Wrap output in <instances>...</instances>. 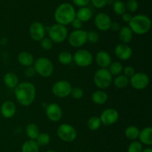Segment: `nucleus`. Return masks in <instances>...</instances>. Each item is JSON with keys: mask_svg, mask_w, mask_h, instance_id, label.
Wrapping results in <instances>:
<instances>
[{"mask_svg": "<svg viewBox=\"0 0 152 152\" xmlns=\"http://www.w3.org/2000/svg\"><path fill=\"white\" fill-rule=\"evenodd\" d=\"M140 134V129L137 126L131 125L125 130V136L130 140H135L138 138Z\"/></svg>", "mask_w": 152, "mask_h": 152, "instance_id": "28", "label": "nucleus"}, {"mask_svg": "<svg viewBox=\"0 0 152 152\" xmlns=\"http://www.w3.org/2000/svg\"><path fill=\"white\" fill-rule=\"evenodd\" d=\"M96 64L100 68H108L111 63V57L109 53L105 51H99L95 57Z\"/></svg>", "mask_w": 152, "mask_h": 152, "instance_id": "18", "label": "nucleus"}, {"mask_svg": "<svg viewBox=\"0 0 152 152\" xmlns=\"http://www.w3.org/2000/svg\"><path fill=\"white\" fill-rule=\"evenodd\" d=\"M29 34L32 40H34V41L39 42L42 39L45 37V28L41 22H34L30 26Z\"/></svg>", "mask_w": 152, "mask_h": 152, "instance_id": "15", "label": "nucleus"}, {"mask_svg": "<svg viewBox=\"0 0 152 152\" xmlns=\"http://www.w3.org/2000/svg\"><path fill=\"white\" fill-rule=\"evenodd\" d=\"M39 42L40 46H41V47L44 50L49 51L52 49V47H53V42L51 41V40H50L49 37H45L44 38L42 39Z\"/></svg>", "mask_w": 152, "mask_h": 152, "instance_id": "35", "label": "nucleus"}, {"mask_svg": "<svg viewBox=\"0 0 152 152\" xmlns=\"http://www.w3.org/2000/svg\"><path fill=\"white\" fill-rule=\"evenodd\" d=\"M70 95H71L73 98L76 100H79L80 98H82L84 95V92H83V89L80 87H75L72 88L71 91V94Z\"/></svg>", "mask_w": 152, "mask_h": 152, "instance_id": "37", "label": "nucleus"}, {"mask_svg": "<svg viewBox=\"0 0 152 152\" xmlns=\"http://www.w3.org/2000/svg\"><path fill=\"white\" fill-rule=\"evenodd\" d=\"M114 1H117V0H114Z\"/></svg>", "mask_w": 152, "mask_h": 152, "instance_id": "48", "label": "nucleus"}, {"mask_svg": "<svg viewBox=\"0 0 152 152\" xmlns=\"http://www.w3.org/2000/svg\"><path fill=\"white\" fill-rule=\"evenodd\" d=\"M101 125H102V123H101L100 119H99V117L96 116L90 117L87 122L88 128L91 131H96V130L100 128Z\"/></svg>", "mask_w": 152, "mask_h": 152, "instance_id": "31", "label": "nucleus"}, {"mask_svg": "<svg viewBox=\"0 0 152 152\" xmlns=\"http://www.w3.org/2000/svg\"><path fill=\"white\" fill-rule=\"evenodd\" d=\"M123 72H124V75L130 78L135 73V69L134 67L131 66H127L125 68H123Z\"/></svg>", "mask_w": 152, "mask_h": 152, "instance_id": "40", "label": "nucleus"}, {"mask_svg": "<svg viewBox=\"0 0 152 152\" xmlns=\"http://www.w3.org/2000/svg\"><path fill=\"white\" fill-rule=\"evenodd\" d=\"M120 25L118 22H111V27H110V29L112 30L113 31H119L120 29Z\"/></svg>", "mask_w": 152, "mask_h": 152, "instance_id": "45", "label": "nucleus"}, {"mask_svg": "<svg viewBox=\"0 0 152 152\" xmlns=\"http://www.w3.org/2000/svg\"><path fill=\"white\" fill-rule=\"evenodd\" d=\"M88 31L83 29L74 30L68 35V43L72 47L80 48L87 43Z\"/></svg>", "mask_w": 152, "mask_h": 152, "instance_id": "8", "label": "nucleus"}, {"mask_svg": "<svg viewBox=\"0 0 152 152\" xmlns=\"http://www.w3.org/2000/svg\"><path fill=\"white\" fill-rule=\"evenodd\" d=\"M108 99V95L107 92L103 90H97L93 92L91 95V100L94 104H103L107 102Z\"/></svg>", "mask_w": 152, "mask_h": 152, "instance_id": "24", "label": "nucleus"}, {"mask_svg": "<svg viewBox=\"0 0 152 152\" xmlns=\"http://www.w3.org/2000/svg\"><path fill=\"white\" fill-rule=\"evenodd\" d=\"M90 1L92 3L94 7L98 9H101L103 8L108 4L109 0H90Z\"/></svg>", "mask_w": 152, "mask_h": 152, "instance_id": "39", "label": "nucleus"}, {"mask_svg": "<svg viewBox=\"0 0 152 152\" xmlns=\"http://www.w3.org/2000/svg\"><path fill=\"white\" fill-rule=\"evenodd\" d=\"M18 62L21 64L23 66H33L34 63V57L30 52H26V51H24V52H20V53L18 55L17 57Z\"/></svg>", "mask_w": 152, "mask_h": 152, "instance_id": "19", "label": "nucleus"}, {"mask_svg": "<svg viewBox=\"0 0 152 152\" xmlns=\"http://www.w3.org/2000/svg\"><path fill=\"white\" fill-rule=\"evenodd\" d=\"M3 82L7 88L14 89L19 83V78L13 72H7L3 77Z\"/></svg>", "mask_w": 152, "mask_h": 152, "instance_id": "23", "label": "nucleus"}, {"mask_svg": "<svg viewBox=\"0 0 152 152\" xmlns=\"http://www.w3.org/2000/svg\"><path fill=\"white\" fill-rule=\"evenodd\" d=\"M129 26L133 33L138 35H142L148 33L151 29V21L146 15L137 14L132 16L129 22Z\"/></svg>", "mask_w": 152, "mask_h": 152, "instance_id": "3", "label": "nucleus"}, {"mask_svg": "<svg viewBox=\"0 0 152 152\" xmlns=\"http://www.w3.org/2000/svg\"><path fill=\"white\" fill-rule=\"evenodd\" d=\"M74 4H75L77 7H86L90 2V0H72Z\"/></svg>", "mask_w": 152, "mask_h": 152, "instance_id": "42", "label": "nucleus"}, {"mask_svg": "<svg viewBox=\"0 0 152 152\" xmlns=\"http://www.w3.org/2000/svg\"><path fill=\"white\" fill-rule=\"evenodd\" d=\"M71 24L73 26V28H74V30L81 29V28H83V22L80 20H79L78 19H77V18H75V19L71 22Z\"/></svg>", "mask_w": 152, "mask_h": 152, "instance_id": "43", "label": "nucleus"}, {"mask_svg": "<svg viewBox=\"0 0 152 152\" xmlns=\"http://www.w3.org/2000/svg\"><path fill=\"white\" fill-rule=\"evenodd\" d=\"M121 16L122 19H123L125 22H127V23H129V22H130L132 16H133L130 13H127V12H125V13H123V15H121Z\"/></svg>", "mask_w": 152, "mask_h": 152, "instance_id": "44", "label": "nucleus"}, {"mask_svg": "<svg viewBox=\"0 0 152 152\" xmlns=\"http://www.w3.org/2000/svg\"><path fill=\"white\" fill-rule=\"evenodd\" d=\"M149 77L144 72H135L129 79V83L132 87L137 90L145 89L149 84Z\"/></svg>", "mask_w": 152, "mask_h": 152, "instance_id": "10", "label": "nucleus"}, {"mask_svg": "<svg viewBox=\"0 0 152 152\" xmlns=\"http://www.w3.org/2000/svg\"><path fill=\"white\" fill-rule=\"evenodd\" d=\"M92 17V10L87 6L82 7L76 11V18L82 22H86L90 20Z\"/></svg>", "mask_w": 152, "mask_h": 152, "instance_id": "22", "label": "nucleus"}, {"mask_svg": "<svg viewBox=\"0 0 152 152\" xmlns=\"http://www.w3.org/2000/svg\"><path fill=\"white\" fill-rule=\"evenodd\" d=\"M133 31L129 26H123L119 31V38L122 43L128 44L133 39Z\"/></svg>", "mask_w": 152, "mask_h": 152, "instance_id": "21", "label": "nucleus"}, {"mask_svg": "<svg viewBox=\"0 0 152 152\" xmlns=\"http://www.w3.org/2000/svg\"><path fill=\"white\" fill-rule=\"evenodd\" d=\"M26 135L30 139L35 140L38 135L39 134V128L36 124L30 123L28 124L25 128Z\"/></svg>", "mask_w": 152, "mask_h": 152, "instance_id": "25", "label": "nucleus"}, {"mask_svg": "<svg viewBox=\"0 0 152 152\" xmlns=\"http://www.w3.org/2000/svg\"><path fill=\"white\" fill-rule=\"evenodd\" d=\"M35 141L39 147L48 145L50 142V137L47 133H39Z\"/></svg>", "mask_w": 152, "mask_h": 152, "instance_id": "32", "label": "nucleus"}, {"mask_svg": "<svg viewBox=\"0 0 152 152\" xmlns=\"http://www.w3.org/2000/svg\"><path fill=\"white\" fill-rule=\"evenodd\" d=\"M87 40L91 43H95L99 40V35L94 31H88L87 33Z\"/></svg>", "mask_w": 152, "mask_h": 152, "instance_id": "38", "label": "nucleus"}, {"mask_svg": "<svg viewBox=\"0 0 152 152\" xmlns=\"http://www.w3.org/2000/svg\"><path fill=\"white\" fill-rule=\"evenodd\" d=\"M114 86L117 89H123L126 88L129 83V78L124 75H119L112 80Z\"/></svg>", "mask_w": 152, "mask_h": 152, "instance_id": "27", "label": "nucleus"}, {"mask_svg": "<svg viewBox=\"0 0 152 152\" xmlns=\"http://www.w3.org/2000/svg\"><path fill=\"white\" fill-rule=\"evenodd\" d=\"M142 144L139 141H135L134 140L132 143L128 147V152H142Z\"/></svg>", "mask_w": 152, "mask_h": 152, "instance_id": "34", "label": "nucleus"}, {"mask_svg": "<svg viewBox=\"0 0 152 152\" xmlns=\"http://www.w3.org/2000/svg\"><path fill=\"white\" fill-rule=\"evenodd\" d=\"M76 18V10L74 5L68 2L59 4L54 11V19L56 23L66 26Z\"/></svg>", "mask_w": 152, "mask_h": 152, "instance_id": "2", "label": "nucleus"}, {"mask_svg": "<svg viewBox=\"0 0 152 152\" xmlns=\"http://www.w3.org/2000/svg\"><path fill=\"white\" fill-rule=\"evenodd\" d=\"M34 67L37 74L44 77H48L53 74L54 67L50 60L45 57H40L34 61Z\"/></svg>", "mask_w": 152, "mask_h": 152, "instance_id": "4", "label": "nucleus"}, {"mask_svg": "<svg viewBox=\"0 0 152 152\" xmlns=\"http://www.w3.org/2000/svg\"><path fill=\"white\" fill-rule=\"evenodd\" d=\"M142 152H152V149L150 148H147L145 149H142Z\"/></svg>", "mask_w": 152, "mask_h": 152, "instance_id": "46", "label": "nucleus"}, {"mask_svg": "<svg viewBox=\"0 0 152 152\" xmlns=\"http://www.w3.org/2000/svg\"><path fill=\"white\" fill-rule=\"evenodd\" d=\"M58 60L62 65H69L73 61V55L68 51H62L59 54Z\"/></svg>", "mask_w": 152, "mask_h": 152, "instance_id": "29", "label": "nucleus"}, {"mask_svg": "<svg viewBox=\"0 0 152 152\" xmlns=\"http://www.w3.org/2000/svg\"><path fill=\"white\" fill-rule=\"evenodd\" d=\"M111 19L107 13H99L94 18V24L99 31H107L110 29Z\"/></svg>", "mask_w": 152, "mask_h": 152, "instance_id": "14", "label": "nucleus"}, {"mask_svg": "<svg viewBox=\"0 0 152 152\" xmlns=\"http://www.w3.org/2000/svg\"><path fill=\"white\" fill-rule=\"evenodd\" d=\"M113 10L116 14L121 16L125 12H126V4L121 0L114 1V4H113Z\"/></svg>", "mask_w": 152, "mask_h": 152, "instance_id": "33", "label": "nucleus"}, {"mask_svg": "<svg viewBox=\"0 0 152 152\" xmlns=\"http://www.w3.org/2000/svg\"><path fill=\"white\" fill-rule=\"evenodd\" d=\"M108 71L111 74V75H119L121 74L123 71V64L118 61L111 62L108 66Z\"/></svg>", "mask_w": 152, "mask_h": 152, "instance_id": "30", "label": "nucleus"}, {"mask_svg": "<svg viewBox=\"0 0 152 152\" xmlns=\"http://www.w3.org/2000/svg\"><path fill=\"white\" fill-rule=\"evenodd\" d=\"M46 152H56L54 150H48Z\"/></svg>", "mask_w": 152, "mask_h": 152, "instance_id": "47", "label": "nucleus"}, {"mask_svg": "<svg viewBox=\"0 0 152 152\" xmlns=\"http://www.w3.org/2000/svg\"><path fill=\"white\" fill-rule=\"evenodd\" d=\"M93 55L86 49H80L73 55V61L80 67H88L93 63Z\"/></svg>", "mask_w": 152, "mask_h": 152, "instance_id": "9", "label": "nucleus"}, {"mask_svg": "<svg viewBox=\"0 0 152 152\" xmlns=\"http://www.w3.org/2000/svg\"><path fill=\"white\" fill-rule=\"evenodd\" d=\"M14 95L19 104L24 107L30 106L36 98L35 86L27 81L19 83L14 88Z\"/></svg>", "mask_w": 152, "mask_h": 152, "instance_id": "1", "label": "nucleus"}, {"mask_svg": "<svg viewBox=\"0 0 152 152\" xmlns=\"http://www.w3.org/2000/svg\"><path fill=\"white\" fill-rule=\"evenodd\" d=\"M71 83L65 80H60L54 83L52 86V92L55 96L58 98H65L71 94Z\"/></svg>", "mask_w": 152, "mask_h": 152, "instance_id": "11", "label": "nucleus"}, {"mask_svg": "<svg viewBox=\"0 0 152 152\" xmlns=\"http://www.w3.org/2000/svg\"><path fill=\"white\" fill-rule=\"evenodd\" d=\"M112 80V75L106 68H100L96 70L94 76V82L95 85L101 89L108 88L111 84Z\"/></svg>", "mask_w": 152, "mask_h": 152, "instance_id": "5", "label": "nucleus"}, {"mask_svg": "<svg viewBox=\"0 0 152 152\" xmlns=\"http://www.w3.org/2000/svg\"><path fill=\"white\" fill-rule=\"evenodd\" d=\"M45 113L49 120L51 122H59L62 117V110L60 106L56 103H50L46 107Z\"/></svg>", "mask_w": 152, "mask_h": 152, "instance_id": "13", "label": "nucleus"}, {"mask_svg": "<svg viewBox=\"0 0 152 152\" xmlns=\"http://www.w3.org/2000/svg\"><path fill=\"white\" fill-rule=\"evenodd\" d=\"M99 119H100L101 123L103 125H107V126L114 125L119 119L118 111L114 108H107L102 112Z\"/></svg>", "mask_w": 152, "mask_h": 152, "instance_id": "12", "label": "nucleus"}, {"mask_svg": "<svg viewBox=\"0 0 152 152\" xmlns=\"http://www.w3.org/2000/svg\"><path fill=\"white\" fill-rule=\"evenodd\" d=\"M22 152H39V146L35 140H27L22 145Z\"/></svg>", "mask_w": 152, "mask_h": 152, "instance_id": "26", "label": "nucleus"}, {"mask_svg": "<svg viewBox=\"0 0 152 152\" xmlns=\"http://www.w3.org/2000/svg\"><path fill=\"white\" fill-rule=\"evenodd\" d=\"M128 1H129V0H128Z\"/></svg>", "mask_w": 152, "mask_h": 152, "instance_id": "49", "label": "nucleus"}, {"mask_svg": "<svg viewBox=\"0 0 152 152\" xmlns=\"http://www.w3.org/2000/svg\"><path fill=\"white\" fill-rule=\"evenodd\" d=\"M1 116L5 119H10L12 118L16 112V107L14 102L12 101H5L1 104L0 108Z\"/></svg>", "mask_w": 152, "mask_h": 152, "instance_id": "17", "label": "nucleus"}, {"mask_svg": "<svg viewBox=\"0 0 152 152\" xmlns=\"http://www.w3.org/2000/svg\"><path fill=\"white\" fill-rule=\"evenodd\" d=\"M56 133L59 138L66 142L74 141L77 137V132L75 128L68 123H64L59 125Z\"/></svg>", "mask_w": 152, "mask_h": 152, "instance_id": "7", "label": "nucleus"}, {"mask_svg": "<svg viewBox=\"0 0 152 152\" xmlns=\"http://www.w3.org/2000/svg\"><path fill=\"white\" fill-rule=\"evenodd\" d=\"M140 142L142 144L146 145H152V128L151 127H145L143 129L140 131L139 137Z\"/></svg>", "mask_w": 152, "mask_h": 152, "instance_id": "20", "label": "nucleus"}, {"mask_svg": "<svg viewBox=\"0 0 152 152\" xmlns=\"http://www.w3.org/2000/svg\"><path fill=\"white\" fill-rule=\"evenodd\" d=\"M132 49L128 44L120 43L114 49V53L120 60L123 61L130 59L132 55Z\"/></svg>", "mask_w": 152, "mask_h": 152, "instance_id": "16", "label": "nucleus"}, {"mask_svg": "<svg viewBox=\"0 0 152 152\" xmlns=\"http://www.w3.org/2000/svg\"><path fill=\"white\" fill-rule=\"evenodd\" d=\"M138 7V2L136 0H129L128 1V2L126 4V10H128L130 13H134V12H136L137 10Z\"/></svg>", "mask_w": 152, "mask_h": 152, "instance_id": "36", "label": "nucleus"}, {"mask_svg": "<svg viewBox=\"0 0 152 152\" xmlns=\"http://www.w3.org/2000/svg\"><path fill=\"white\" fill-rule=\"evenodd\" d=\"M37 74L35 71V69L33 66H28L26 68V69L25 70V75L26 77H34L35 75Z\"/></svg>", "mask_w": 152, "mask_h": 152, "instance_id": "41", "label": "nucleus"}, {"mask_svg": "<svg viewBox=\"0 0 152 152\" xmlns=\"http://www.w3.org/2000/svg\"><path fill=\"white\" fill-rule=\"evenodd\" d=\"M68 32L66 26L61 24L56 23L50 26L48 30L49 38L53 43H61L68 37Z\"/></svg>", "mask_w": 152, "mask_h": 152, "instance_id": "6", "label": "nucleus"}]
</instances>
